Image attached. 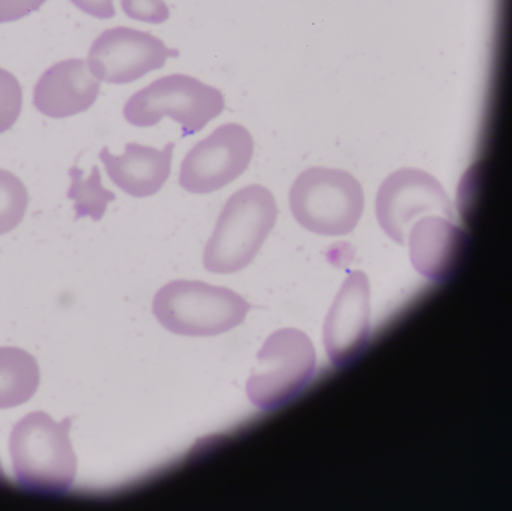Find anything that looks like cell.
<instances>
[{
	"label": "cell",
	"mask_w": 512,
	"mask_h": 511,
	"mask_svg": "<svg viewBox=\"0 0 512 511\" xmlns=\"http://www.w3.org/2000/svg\"><path fill=\"white\" fill-rule=\"evenodd\" d=\"M84 13L98 18L110 19L115 16L116 10L113 0H69Z\"/></svg>",
	"instance_id": "obj_20"
},
{
	"label": "cell",
	"mask_w": 512,
	"mask_h": 511,
	"mask_svg": "<svg viewBox=\"0 0 512 511\" xmlns=\"http://www.w3.org/2000/svg\"><path fill=\"white\" fill-rule=\"evenodd\" d=\"M251 304L239 293L200 280L176 279L155 293L152 312L168 331L185 336H212L236 327Z\"/></svg>",
	"instance_id": "obj_3"
},
{
	"label": "cell",
	"mask_w": 512,
	"mask_h": 511,
	"mask_svg": "<svg viewBox=\"0 0 512 511\" xmlns=\"http://www.w3.org/2000/svg\"><path fill=\"white\" fill-rule=\"evenodd\" d=\"M123 12L137 21L161 24L170 16L164 0H120Z\"/></svg>",
	"instance_id": "obj_18"
},
{
	"label": "cell",
	"mask_w": 512,
	"mask_h": 511,
	"mask_svg": "<svg viewBox=\"0 0 512 511\" xmlns=\"http://www.w3.org/2000/svg\"><path fill=\"white\" fill-rule=\"evenodd\" d=\"M70 427V417L57 422L43 411L31 412L13 426L9 452L21 487L46 495L70 489L77 472Z\"/></svg>",
	"instance_id": "obj_1"
},
{
	"label": "cell",
	"mask_w": 512,
	"mask_h": 511,
	"mask_svg": "<svg viewBox=\"0 0 512 511\" xmlns=\"http://www.w3.org/2000/svg\"><path fill=\"white\" fill-rule=\"evenodd\" d=\"M225 108L222 92L198 78L174 73L160 77L131 95L123 107L125 120L151 127L169 117L180 125L182 137L201 131Z\"/></svg>",
	"instance_id": "obj_5"
},
{
	"label": "cell",
	"mask_w": 512,
	"mask_h": 511,
	"mask_svg": "<svg viewBox=\"0 0 512 511\" xmlns=\"http://www.w3.org/2000/svg\"><path fill=\"white\" fill-rule=\"evenodd\" d=\"M375 214L384 233L403 245L419 219L427 215L453 219V208L434 176L405 167L392 172L381 183L375 198Z\"/></svg>",
	"instance_id": "obj_7"
},
{
	"label": "cell",
	"mask_w": 512,
	"mask_h": 511,
	"mask_svg": "<svg viewBox=\"0 0 512 511\" xmlns=\"http://www.w3.org/2000/svg\"><path fill=\"white\" fill-rule=\"evenodd\" d=\"M178 55L177 49L149 32L117 26L104 30L92 42L87 64L99 81L126 84L162 68L169 57Z\"/></svg>",
	"instance_id": "obj_9"
},
{
	"label": "cell",
	"mask_w": 512,
	"mask_h": 511,
	"mask_svg": "<svg viewBox=\"0 0 512 511\" xmlns=\"http://www.w3.org/2000/svg\"><path fill=\"white\" fill-rule=\"evenodd\" d=\"M47 0H0V24L19 20L38 11Z\"/></svg>",
	"instance_id": "obj_19"
},
{
	"label": "cell",
	"mask_w": 512,
	"mask_h": 511,
	"mask_svg": "<svg viewBox=\"0 0 512 511\" xmlns=\"http://www.w3.org/2000/svg\"><path fill=\"white\" fill-rule=\"evenodd\" d=\"M289 207L305 229L326 236L350 233L364 209L359 181L347 171L310 167L302 171L289 190Z\"/></svg>",
	"instance_id": "obj_4"
},
{
	"label": "cell",
	"mask_w": 512,
	"mask_h": 511,
	"mask_svg": "<svg viewBox=\"0 0 512 511\" xmlns=\"http://www.w3.org/2000/svg\"><path fill=\"white\" fill-rule=\"evenodd\" d=\"M253 153L254 140L249 130L239 123H224L186 153L178 182L190 193L215 192L243 174Z\"/></svg>",
	"instance_id": "obj_8"
},
{
	"label": "cell",
	"mask_w": 512,
	"mask_h": 511,
	"mask_svg": "<svg viewBox=\"0 0 512 511\" xmlns=\"http://www.w3.org/2000/svg\"><path fill=\"white\" fill-rule=\"evenodd\" d=\"M175 143L163 148L128 142L123 154H112L107 146L98 153L110 180L124 193L144 198L158 193L171 172Z\"/></svg>",
	"instance_id": "obj_13"
},
{
	"label": "cell",
	"mask_w": 512,
	"mask_h": 511,
	"mask_svg": "<svg viewBox=\"0 0 512 511\" xmlns=\"http://www.w3.org/2000/svg\"><path fill=\"white\" fill-rule=\"evenodd\" d=\"M28 206V192L13 173L0 168V235L16 228Z\"/></svg>",
	"instance_id": "obj_16"
},
{
	"label": "cell",
	"mask_w": 512,
	"mask_h": 511,
	"mask_svg": "<svg viewBox=\"0 0 512 511\" xmlns=\"http://www.w3.org/2000/svg\"><path fill=\"white\" fill-rule=\"evenodd\" d=\"M3 480H5V474H4V471H3V468L1 465V461H0V481H3Z\"/></svg>",
	"instance_id": "obj_21"
},
{
	"label": "cell",
	"mask_w": 512,
	"mask_h": 511,
	"mask_svg": "<svg viewBox=\"0 0 512 511\" xmlns=\"http://www.w3.org/2000/svg\"><path fill=\"white\" fill-rule=\"evenodd\" d=\"M256 359L246 382V394L262 411L278 409L294 399L316 370L314 345L305 332L296 328H282L270 334Z\"/></svg>",
	"instance_id": "obj_6"
},
{
	"label": "cell",
	"mask_w": 512,
	"mask_h": 511,
	"mask_svg": "<svg viewBox=\"0 0 512 511\" xmlns=\"http://www.w3.org/2000/svg\"><path fill=\"white\" fill-rule=\"evenodd\" d=\"M39 381V366L30 353L18 347H0V409L27 402Z\"/></svg>",
	"instance_id": "obj_14"
},
{
	"label": "cell",
	"mask_w": 512,
	"mask_h": 511,
	"mask_svg": "<svg viewBox=\"0 0 512 511\" xmlns=\"http://www.w3.org/2000/svg\"><path fill=\"white\" fill-rule=\"evenodd\" d=\"M406 243L414 269L431 281L441 282L455 273L466 235L453 219L427 215L412 226Z\"/></svg>",
	"instance_id": "obj_12"
},
{
	"label": "cell",
	"mask_w": 512,
	"mask_h": 511,
	"mask_svg": "<svg viewBox=\"0 0 512 511\" xmlns=\"http://www.w3.org/2000/svg\"><path fill=\"white\" fill-rule=\"evenodd\" d=\"M370 312L368 277L363 271H352L343 281L323 324L324 348L334 366H346L364 351L370 335Z\"/></svg>",
	"instance_id": "obj_10"
},
{
	"label": "cell",
	"mask_w": 512,
	"mask_h": 511,
	"mask_svg": "<svg viewBox=\"0 0 512 511\" xmlns=\"http://www.w3.org/2000/svg\"><path fill=\"white\" fill-rule=\"evenodd\" d=\"M68 175L71 184L66 196L74 201V220L87 216L93 221L101 220L108 203L116 199V194L103 186L98 166H92L90 174L84 178L83 169L75 164L69 169Z\"/></svg>",
	"instance_id": "obj_15"
},
{
	"label": "cell",
	"mask_w": 512,
	"mask_h": 511,
	"mask_svg": "<svg viewBox=\"0 0 512 511\" xmlns=\"http://www.w3.org/2000/svg\"><path fill=\"white\" fill-rule=\"evenodd\" d=\"M100 92V81L87 61L69 58L46 69L33 89V105L43 115L66 118L88 110Z\"/></svg>",
	"instance_id": "obj_11"
},
{
	"label": "cell",
	"mask_w": 512,
	"mask_h": 511,
	"mask_svg": "<svg viewBox=\"0 0 512 511\" xmlns=\"http://www.w3.org/2000/svg\"><path fill=\"white\" fill-rule=\"evenodd\" d=\"M278 215L272 192L250 184L234 192L224 203L207 240L202 262L216 274L236 273L257 256L275 226Z\"/></svg>",
	"instance_id": "obj_2"
},
{
	"label": "cell",
	"mask_w": 512,
	"mask_h": 511,
	"mask_svg": "<svg viewBox=\"0 0 512 511\" xmlns=\"http://www.w3.org/2000/svg\"><path fill=\"white\" fill-rule=\"evenodd\" d=\"M23 103L22 87L8 70L0 68V133L9 130L17 121Z\"/></svg>",
	"instance_id": "obj_17"
}]
</instances>
